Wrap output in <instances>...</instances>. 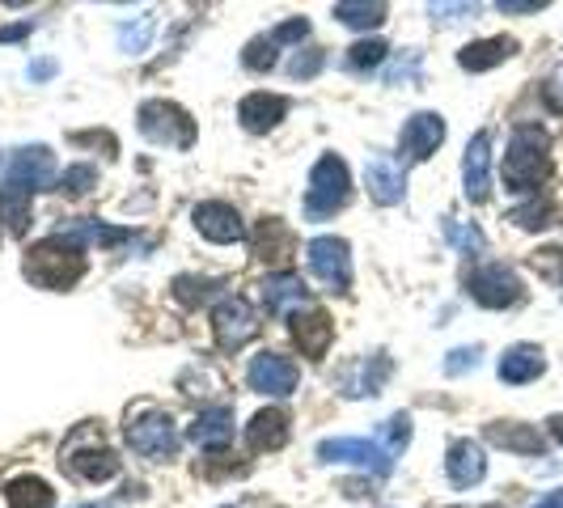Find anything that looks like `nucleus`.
Returning a JSON list of instances; mask_svg holds the SVG:
<instances>
[{
  "label": "nucleus",
  "instance_id": "e433bc0d",
  "mask_svg": "<svg viewBox=\"0 0 563 508\" xmlns=\"http://www.w3.org/2000/svg\"><path fill=\"white\" fill-rule=\"evenodd\" d=\"M89 187H98V170L93 165H73L60 174V191L64 196H85Z\"/></svg>",
  "mask_w": 563,
  "mask_h": 508
},
{
  "label": "nucleus",
  "instance_id": "f3484780",
  "mask_svg": "<svg viewBox=\"0 0 563 508\" xmlns=\"http://www.w3.org/2000/svg\"><path fill=\"white\" fill-rule=\"evenodd\" d=\"M64 462H68V470H73L77 479H85V483H107V479H115L123 470L120 454L107 449L102 441L89 445V449H64Z\"/></svg>",
  "mask_w": 563,
  "mask_h": 508
},
{
  "label": "nucleus",
  "instance_id": "c03bdc74",
  "mask_svg": "<svg viewBox=\"0 0 563 508\" xmlns=\"http://www.w3.org/2000/svg\"><path fill=\"white\" fill-rule=\"evenodd\" d=\"M30 35V22H17V26H0V42H17Z\"/></svg>",
  "mask_w": 563,
  "mask_h": 508
},
{
  "label": "nucleus",
  "instance_id": "f704fd0d",
  "mask_svg": "<svg viewBox=\"0 0 563 508\" xmlns=\"http://www.w3.org/2000/svg\"><path fill=\"white\" fill-rule=\"evenodd\" d=\"M386 51H390V47H386L381 39H361V42H352V47H348V64H352L356 73L377 69V64L386 60Z\"/></svg>",
  "mask_w": 563,
  "mask_h": 508
},
{
  "label": "nucleus",
  "instance_id": "09e8293b",
  "mask_svg": "<svg viewBox=\"0 0 563 508\" xmlns=\"http://www.w3.org/2000/svg\"><path fill=\"white\" fill-rule=\"evenodd\" d=\"M85 508H111V505H85Z\"/></svg>",
  "mask_w": 563,
  "mask_h": 508
},
{
  "label": "nucleus",
  "instance_id": "7c9ffc66",
  "mask_svg": "<svg viewBox=\"0 0 563 508\" xmlns=\"http://www.w3.org/2000/svg\"><path fill=\"white\" fill-rule=\"evenodd\" d=\"M513 225H522V230H547V225H555V208H551V199H529L522 208H513V216H509Z\"/></svg>",
  "mask_w": 563,
  "mask_h": 508
},
{
  "label": "nucleus",
  "instance_id": "c756f323",
  "mask_svg": "<svg viewBox=\"0 0 563 508\" xmlns=\"http://www.w3.org/2000/svg\"><path fill=\"white\" fill-rule=\"evenodd\" d=\"M445 237H449L462 255H475V259L487 250V237H483L479 225H462V221H453V216H445Z\"/></svg>",
  "mask_w": 563,
  "mask_h": 508
},
{
  "label": "nucleus",
  "instance_id": "aec40b11",
  "mask_svg": "<svg viewBox=\"0 0 563 508\" xmlns=\"http://www.w3.org/2000/svg\"><path fill=\"white\" fill-rule=\"evenodd\" d=\"M288 115V98L280 94H267V89H259V94H246L238 107V119L246 132H272L280 119Z\"/></svg>",
  "mask_w": 563,
  "mask_h": 508
},
{
  "label": "nucleus",
  "instance_id": "f257e3e1",
  "mask_svg": "<svg viewBox=\"0 0 563 508\" xmlns=\"http://www.w3.org/2000/svg\"><path fill=\"white\" fill-rule=\"evenodd\" d=\"M547 178H551V136L538 123H517L504 153V187L534 199Z\"/></svg>",
  "mask_w": 563,
  "mask_h": 508
},
{
  "label": "nucleus",
  "instance_id": "79ce46f5",
  "mask_svg": "<svg viewBox=\"0 0 563 508\" xmlns=\"http://www.w3.org/2000/svg\"><path fill=\"white\" fill-rule=\"evenodd\" d=\"M420 77V51H406L395 60V69H390V80H415Z\"/></svg>",
  "mask_w": 563,
  "mask_h": 508
},
{
  "label": "nucleus",
  "instance_id": "2f4dec72",
  "mask_svg": "<svg viewBox=\"0 0 563 508\" xmlns=\"http://www.w3.org/2000/svg\"><path fill=\"white\" fill-rule=\"evenodd\" d=\"M390 458H399L402 449H406V441H411V420L406 416H390L381 429H377V436H373Z\"/></svg>",
  "mask_w": 563,
  "mask_h": 508
},
{
  "label": "nucleus",
  "instance_id": "dca6fc26",
  "mask_svg": "<svg viewBox=\"0 0 563 508\" xmlns=\"http://www.w3.org/2000/svg\"><path fill=\"white\" fill-rule=\"evenodd\" d=\"M462 183H466V199H471V203H483V199L491 196V136H487V132H479V136L466 145Z\"/></svg>",
  "mask_w": 563,
  "mask_h": 508
},
{
  "label": "nucleus",
  "instance_id": "de8ad7c7",
  "mask_svg": "<svg viewBox=\"0 0 563 508\" xmlns=\"http://www.w3.org/2000/svg\"><path fill=\"white\" fill-rule=\"evenodd\" d=\"M551 436H555V441L563 445V416H555V420H551Z\"/></svg>",
  "mask_w": 563,
  "mask_h": 508
},
{
  "label": "nucleus",
  "instance_id": "0eeeda50",
  "mask_svg": "<svg viewBox=\"0 0 563 508\" xmlns=\"http://www.w3.org/2000/svg\"><path fill=\"white\" fill-rule=\"evenodd\" d=\"M305 263H310V272L318 275L330 293H348V284H352V255H348L343 237H314L305 246Z\"/></svg>",
  "mask_w": 563,
  "mask_h": 508
},
{
  "label": "nucleus",
  "instance_id": "ea45409f",
  "mask_svg": "<svg viewBox=\"0 0 563 508\" xmlns=\"http://www.w3.org/2000/svg\"><path fill=\"white\" fill-rule=\"evenodd\" d=\"M542 102H547L555 115H563V69H555L551 77L542 80Z\"/></svg>",
  "mask_w": 563,
  "mask_h": 508
},
{
  "label": "nucleus",
  "instance_id": "49530a36",
  "mask_svg": "<svg viewBox=\"0 0 563 508\" xmlns=\"http://www.w3.org/2000/svg\"><path fill=\"white\" fill-rule=\"evenodd\" d=\"M30 77H51V60H42V64H35V69H30Z\"/></svg>",
  "mask_w": 563,
  "mask_h": 508
},
{
  "label": "nucleus",
  "instance_id": "2eb2a0df",
  "mask_svg": "<svg viewBox=\"0 0 563 508\" xmlns=\"http://www.w3.org/2000/svg\"><path fill=\"white\" fill-rule=\"evenodd\" d=\"M196 230H200L208 241H216V246H229V241H241V237H246L238 208H234V203H221V199H208V203L196 208Z\"/></svg>",
  "mask_w": 563,
  "mask_h": 508
},
{
  "label": "nucleus",
  "instance_id": "a878e982",
  "mask_svg": "<svg viewBox=\"0 0 563 508\" xmlns=\"http://www.w3.org/2000/svg\"><path fill=\"white\" fill-rule=\"evenodd\" d=\"M513 51H517V39L496 35V39H479V42H471V47H462V51H458V64H462L466 73H487V69L504 64Z\"/></svg>",
  "mask_w": 563,
  "mask_h": 508
},
{
  "label": "nucleus",
  "instance_id": "9b49d317",
  "mask_svg": "<svg viewBox=\"0 0 563 508\" xmlns=\"http://www.w3.org/2000/svg\"><path fill=\"white\" fill-rule=\"evenodd\" d=\"M297 382H301V373H297V364L280 352H263L250 360V369H246V386L259 394H272V398H288V394L297 391Z\"/></svg>",
  "mask_w": 563,
  "mask_h": 508
},
{
  "label": "nucleus",
  "instance_id": "473e14b6",
  "mask_svg": "<svg viewBox=\"0 0 563 508\" xmlns=\"http://www.w3.org/2000/svg\"><path fill=\"white\" fill-rule=\"evenodd\" d=\"M276 39L272 35H263V39H250L246 42V51H241V64L250 69V73H267V69H276Z\"/></svg>",
  "mask_w": 563,
  "mask_h": 508
},
{
  "label": "nucleus",
  "instance_id": "c85d7f7f",
  "mask_svg": "<svg viewBox=\"0 0 563 508\" xmlns=\"http://www.w3.org/2000/svg\"><path fill=\"white\" fill-rule=\"evenodd\" d=\"M335 17L343 22V26H356V30H373V26H381L386 22V4H364V0H339L335 4Z\"/></svg>",
  "mask_w": 563,
  "mask_h": 508
},
{
  "label": "nucleus",
  "instance_id": "a18cd8bd",
  "mask_svg": "<svg viewBox=\"0 0 563 508\" xmlns=\"http://www.w3.org/2000/svg\"><path fill=\"white\" fill-rule=\"evenodd\" d=\"M534 508H563V487H560V492H551V496H542V500H538Z\"/></svg>",
  "mask_w": 563,
  "mask_h": 508
},
{
  "label": "nucleus",
  "instance_id": "4c0bfd02",
  "mask_svg": "<svg viewBox=\"0 0 563 508\" xmlns=\"http://www.w3.org/2000/svg\"><path fill=\"white\" fill-rule=\"evenodd\" d=\"M322 64H326V51H322V47H310L305 55H297V60L288 64V73H292V77H301V80H310Z\"/></svg>",
  "mask_w": 563,
  "mask_h": 508
},
{
  "label": "nucleus",
  "instance_id": "a19ab883",
  "mask_svg": "<svg viewBox=\"0 0 563 508\" xmlns=\"http://www.w3.org/2000/svg\"><path fill=\"white\" fill-rule=\"evenodd\" d=\"M475 364H479V348H458V352H449V360H445V373L458 377V373H466Z\"/></svg>",
  "mask_w": 563,
  "mask_h": 508
},
{
  "label": "nucleus",
  "instance_id": "4468645a",
  "mask_svg": "<svg viewBox=\"0 0 563 508\" xmlns=\"http://www.w3.org/2000/svg\"><path fill=\"white\" fill-rule=\"evenodd\" d=\"M364 187L377 203H399L402 191H406V174H402V161L390 153H373L368 165H364Z\"/></svg>",
  "mask_w": 563,
  "mask_h": 508
},
{
  "label": "nucleus",
  "instance_id": "6e6552de",
  "mask_svg": "<svg viewBox=\"0 0 563 508\" xmlns=\"http://www.w3.org/2000/svg\"><path fill=\"white\" fill-rule=\"evenodd\" d=\"M55 178V161L51 153L35 145V149H22V153H13L9 161V170H4V178H0V191H13V196H35L39 187H47Z\"/></svg>",
  "mask_w": 563,
  "mask_h": 508
},
{
  "label": "nucleus",
  "instance_id": "f8f14e48",
  "mask_svg": "<svg viewBox=\"0 0 563 508\" xmlns=\"http://www.w3.org/2000/svg\"><path fill=\"white\" fill-rule=\"evenodd\" d=\"M445 140V119L433 115V111H420L402 123V136H399V149L406 161H428V157L441 149Z\"/></svg>",
  "mask_w": 563,
  "mask_h": 508
},
{
  "label": "nucleus",
  "instance_id": "b1692460",
  "mask_svg": "<svg viewBox=\"0 0 563 508\" xmlns=\"http://www.w3.org/2000/svg\"><path fill=\"white\" fill-rule=\"evenodd\" d=\"M305 301H310V288H305L301 275L280 272L263 284V306H267V313H292V310L301 313Z\"/></svg>",
  "mask_w": 563,
  "mask_h": 508
},
{
  "label": "nucleus",
  "instance_id": "6ab92c4d",
  "mask_svg": "<svg viewBox=\"0 0 563 508\" xmlns=\"http://www.w3.org/2000/svg\"><path fill=\"white\" fill-rule=\"evenodd\" d=\"M445 474H449V483L462 487V492L483 483V474H487L483 449L475 441H453V445H449V458H445Z\"/></svg>",
  "mask_w": 563,
  "mask_h": 508
},
{
  "label": "nucleus",
  "instance_id": "20e7f679",
  "mask_svg": "<svg viewBox=\"0 0 563 508\" xmlns=\"http://www.w3.org/2000/svg\"><path fill=\"white\" fill-rule=\"evenodd\" d=\"M123 436H127V445H132L140 458H149V462H165V458H174V449H178L174 416L161 411V407H140L136 416H127Z\"/></svg>",
  "mask_w": 563,
  "mask_h": 508
},
{
  "label": "nucleus",
  "instance_id": "412c9836",
  "mask_svg": "<svg viewBox=\"0 0 563 508\" xmlns=\"http://www.w3.org/2000/svg\"><path fill=\"white\" fill-rule=\"evenodd\" d=\"M487 441L509 449V454H525V458H538L547 454V436L534 429V424H513V420H496L487 424Z\"/></svg>",
  "mask_w": 563,
  "mask_h": 508
},
{
  "label": "nucleus",
  "instance_id": "8fccbe9b",
  "mask_svg": "<svg viewBox=\"0 0 563 508\" xmlns=\"http://www.w3.org/2000/svg\"><path fill=\"white\" fill-rule=\"evenodd\" d=\"M483 508H500V505H483Z\"/></svg>",
  "mask_w": 563,
  "mask_h": 508
},
{
  "label": "nucleus",
  "instance_id": "c9c22d12",
  "mask_svg": "<svg viewBox=\"0 0 563 508\" xmlns=\"http://www.w3.org/2000/svg\"><path fill=\"white\" fill-rule=\"evenodd\" d=\"M216 288H221L216 280H200V275H178V280H174V297H178V301H187V306L208 301Z\"/></svg>",
  "mask_w": 563,
  "mask_h": 508
},
{
  "label": "nucleus",
  "instance_id": "bb28decb",
  "mask_svg": "<svg viewBox=\"0 0 563 508\" xmlns=\"http://www.w3.org/2000/svg\"><path fill=\"white\" fill-rule=\"evenodd\" d=\"M191 441L200 449H225L234 441V407H208L191 424Z\"/></svg>",
  "mask_w": 563,
  "mask_h": 508
},
{
  "label": "nucleus",
  "instance_id": "9d476101",
  "mask_svg": "<svg viewBox=\"0 0 563 508\" xmlns=\"http://www.w3.org/2000/svg\"><path fill=\"white\" fill-rule=\"evenodd\" d=\"M322 462H352V467H364L373 474H390L395 458L377 445V441H364V436H335V441H322L318 445Z\"/></svg>",
  "mask_w": 563,
  "mask_h": 508
},
{
  "label": "nucleus",
  "instance_id": "cd10ccee",
  "mask_svg": "<svg viewBox=\"0 0 563 508\" xmlns=\"http://www.w3.org/2000/svg\"><path fill=\"white\" fill-rule=\"evenodd\" d=\"M4 500H9V508H51L55 505V492L42 479H35V474H22V479H13L4 487Z\"/></svg>",
  "mask_w": 563,
  "mask_h": 508
},
{
  "label": "nucleus",
  "instance_id": "4be33fe9",
  "mask_svg": "<svg viewBox=\"0 0 563 508\" xmlns=\"http://www.w3.org/2000/svg\"><path fill=\"white\" fill-rule=\"evenodd\" d=\"M386 377H390V356H364L356 360L343 377H339V391L348 394V398H361V394H381L386 386Z\"/></svg>",
  "mask_w": 563,
  "mask_h": 508
},
{
  "label": "nucleus",
  "instance_id": "f03ea898",
  "mask_svg": "<svg viewBox=\"0 0 563 508\" xmlns=\"http://www.w3.org/2000/svg\"><path fill=\"white\" fill-rule=\"evenodd\" d=\"M22 272H26L30 284H39V288H73L80 275H85V250L51 234L26 250Z\"/></svg>",
  "mask_w": 563,
  "mask_h": 508
},
{
  "label": "nucleus",
  "instance_id": "a211bd4d",
  "mask_svg": "<svg viewBox=\"0 0 563 508\" xmlns=\"http://www.w3.org/2000/svg\"><path fill=\"white\" fill-rule=\"evenodd\" d=\"M292 339H297V348L310 360H322L326 348H330V339H335V322L326 318V310L292 313Z\"/></svg>",
  "mask_w": 563,
  "mask_h": 508
},
{
  "label": "nucleus",
  "instance_id": "393cba45",
  "mask_svg": "<svg viewBox=\"0 0 563 508\" xmlns=\"http://www.w3.org/2000/svg\"><path fill=\"white\" fill-rule=\"evenodd\" d=\"M284 441H288V416H284L280 407L259 411V416L250 420V429H246L250 454H272V449H280Z\"/></svg>",
  "mask_w": 563,
  "mask_h": 508
},
{
  "label": "nucleus",
  "instance_id": "37998d69",
  "mask_svg": "<svg viewBox=\"0 0 563 508\" xmlns=\"http://www.w3.org/2000/svg\"><path fill=\"white\" fill-rule=\"evenodd\" d=\"M496 9L500 13H538V9H547V0H500Z\"/></svg>",
  "mask_w": 563,
  "mask_h": 508
},
{
  "label": "nucleus",
  "instance_id": "7ed1b4c3",
  "mask_svg": "<svg viewBox=\"0 0 563 508\" xmlns=\"http://www.w3.org/2000/svg\"><path fill=\"white\" fill-rule=\"evenodd\" d=\"M348 196H352V178H348L343 157H318L314 170H310V187H305V216L310 221H326V216H335L348 203Z\"/></svg>",
  "mask_w": 563,
  "mask_h": 508
},
{
  "label": "nucleus",
  "instance_id": "1a4fd4ad",
  "mask_svg": "<svg viewBox=\"0 0 563 508\" xmlns=\"http://www.w3.org/2000/svg\"><path fill=\"white\" fill-rule=\"evenodd\" d=\"M212 331H216V344L225 352H238L259 335V313L250 310L246 297H225L212 313Z\"/></svg>",
  "mask_w": 563,
  "mask_h": 508
},
{
  "label": "nucleus",
  "instance_id": "423d86ee",
  "mask_svg": "<svg viewBox=\"0 0 563 508\" xmlns=\"http://www.w3.org/2000/svg\"><path fill=\"white\" fill-rule=\"evenodd\" d=\"M466 293L479 301L483 310H509V306H517V301L525 297L517 272H513V268H504V263H483L479 272H471Z\"/></svg>",
  "mask_w": 563,
  "mask_h": 508
},
{
  "label": "nucleus",
  "instance_id": "39448f33",
  "mask_svg": "<svg viewBox=\"0 0 563 508\" xmlns=\"http://www.w3.org/2000/svg\"><path fill=\"white\" fill-rule=\"evenodd\" d=\"M140 132L165 149H191L196 145V119L183 107L165 102V98H153V102L140 107Z\"/></svg>",
  "mask_w": 563,
  "mask_h": 508
},
{
  "label": "nucleus",
  "instance_id": "58836bf2",
  "mask_svg": "<svg viewBox=\"0 0 563 508\" xmlns=\"http://www.w3.org/2000/svg\"><path fill=\"white\" fill-rule=\"evenodd\" d=\"M305 35H310V22H305V17H288V22H280V26L272 30L276 47H284V42H301Z\"/></svg>",
  "mask_w": 563,
  "mask_h": 508
},
{
  "label": "nucleus",
  "instance_id": "ddd939ff",
  "mask_svg": "<svg viewBox=\"0 0 563 508\" xmlns=\"http://www.w3.org/2000/svg\"><path fill=\"white\" fill-rule=\"evenodd\" d=\"M250 246H254V255L263 259V263H272V268H288L292 263V255H297V234L276 221V216H267V221H259L254 225V234H250Z\"/></svg>",
  "mask_w": 563,
  "mask_h": 508
},
{
  "label": "nucleus",
  "instance_id": "72a5a7b5",
  "mask_svg": "<svg viewBox=\"0 0 563 508\" xmlns=\"http://www.w3.org/2000/svg\"><path fill=\"white\" fill-rule=\"evenodd\" d=\"M153 30H158V22L145 13V17H136V26L132 22H123L120 26V47L123 51H132V55H140L145 47H149V39H153Z\"/></svg>",
  "mask_w": 563,
  "mask_h": 508
},
{
  "label": "nucleus",
  "instance_id": "5701e85b",
  "mask_svg": "<svg viewBox=\"0 0 563 508\" xmlns=\"http://www.w3.org/2000/svg\"><path fill=\"white\" fill-rule=\"evenodd\" d=\"M542 373H547V356H542V348H534V344H517V348H509V352L500 356V382H509V386L538 382Z\"/></svg>",
  "mask_w": 563,
  "mask_h": 508
}]
</instances>
